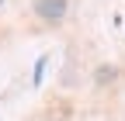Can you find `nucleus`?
Segmentation results:
<instances>
[{
	"mask_svg": "<svg viewBox=\"0 0 125 121\" xmlns=\"http://www.w3.org/2000/svg\"><path fill=\"white\" fill-rule=\"evenodd\" d=\"M35 14L42 21L59 24L62 17H66V0H35Z\"/></svg>",
	"mask_w": 125,
	"mask_h": 121,
	"instance_id": "1",
	"label": "nucleus"
},
{
	"mask_svg": "<svg viewBox=\"0 0 125 121\" xmlns=\"http://www.w3.org/2000/svg\"><path fill=\"white\" fill-rule=\"evenodd\" d=\"M45 62H49V59H45V55H38V62H35V76H31L35 83H42V76H45Z\"/></svg>",
	"mask_w": 125,
	"mask_h": 121,
	"instance_id": "2",
	"label": "nucleus"
},
{
	"mask_svg": "<svg viewBox=\"0 0 125 121\" xmlns=\"http://www.w3.org/2000/svg\"><path fill=\"white\" fill-rule=\"evenodd\" d=\"M0 4H4V0H0Z\"/></svg>",
	"mask_w": 125,
	"mask_h": 121,
	"instance_id": "3",
	"label": "nucleus"
}]
</instances>
